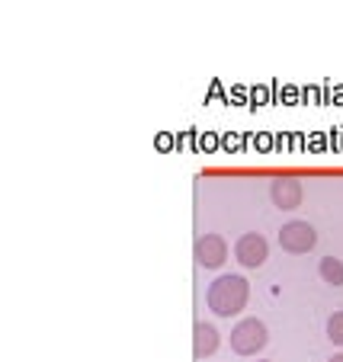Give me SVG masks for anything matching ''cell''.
Masks as SVG:
<instances>
[{
    "label": "cell",
    "instance_id": "obj_1",
    "mask_svg": "<svg viewBox=\"0 0 343 362\" xmlns=\"http://www.w3.org/2000/svg\"><path fill=\"white\" fill-rule=\"evenodd\" d=\"M250 298V286L244 276H219V279L209 286L206 292V305L212 315L219 317H231V315H240L244 305Z\"/></svg>",
    "mask_w": 343,
    "mask_h": 362
},
{
    "label": "cell",
    "instance_id": "obj_2",
    "mask_svg": "<svg viewBox=\"0 0 343 362\" xmlns=\"http://www.w3.org/2000/svg\"><path fill=\"white\" fill-rule=\"evenodd\" d=\"M269 343V330L263 321H257V317H248V321L234 324L231 330V349L238 356H257L263 346Z\"/></svg>",
    "mask_w": 343,
    "mask_h": 362
},
{
    "label": "cell",
    "instance_id": "obj_3",
    "mask_svg": "<svg viewBox=\"0 0 343 362\" xmlns=\"http://www.w3.org/2000/svg\"><path fill=\"white\" fill-rule=\"evenodd\" d=\"M234 257H238L240 267H248V269L263 267V263L269 260V244H267V238H263V234H257V231L240 234L238 244H234Z\"/></svg>",
    "mask_w": 343,
    "mask_h": 362
},
{
    "label": "cell",
    "instance_id": "obj_4",
    "mask_svg": "<svg viewBox=\"0 0 343 362\" xmlns=\"http://www.w3.org/2000/svg\"><path fill=\"white\" fill-rule=\"evenodd\" d=\"M279 244H282V250H289V253H308V250H315V244H318V231L308 221H286V225L279 228Z\"/></svg>",
    "mask_w": 343,
    "mask_h": 362
},
{
    "label": "cell",
    "instance_id": "obj_5",
    "mask_svg": "<svg viewBox=\"0 0 343 362\" xmlns=\"http://www.w3.org/2000/svg\"><path fill=\"white\" fill-rule=\"evenodd\" d=\"M302 180L298 177H289V173H279V177L269 183V199H273L276 209H282V212H289V209H298L302 205Z\"/></svg>",
    "mask_w": 343,
    "mask_h": 362
},
{
    "label": "cell",
    "instance_id": "obj_6",
    "mask_svg": "<svg viewBox=\"0 0 343 362\" xmlns=\"http://www.w3.org/2000/svg\"><path fill=\"white\" fill-rule=\"evenodd\" d=\"M228 260V244L221 234H202L196 240V263L206 269H219Z\"/></svg>",
    "mask_w": 343,
    "mask_h": 362
},
{
    "label": "cell",
    "instance_id": "obj_7",
    "mask_svg": "<svg viewBox=\"0 0 343 362\" xmlns=\"http://www.w3.org/2000/svg\"><path fill=\"white\" fill-rule=\"evenodd\" d=\"M219 330L212 327V324H206V321H199L196 327H192V356L196 359H209V356L219 349Z\"/></svg>",
    "mask_w": 343,
    "mask_h": 362
},
{
    "label": "cell",
    "instance_id": "obj_8",
    "mask_svg": "<svg viewBox=\"0 0 343 362\" xmlns=\"http://www.w3.org/2000/svg\"><path fill=\"white\" fill-rule=\"evenodd\" d=\"M318 276H321L327 286L340 288L343 286V260H337V257H324V260L318 263Z\"/></svg>",
    "mask_w": 343,
    "mask_h": 362
},
{
    "label": "cell",
    "instance_id": "obj_9",
    "mask_svg": "<svg viewBox=\"0 0 343 362\" xmlns=\"http://www.w3.org/2000/svg\"><path fill=\"white\" fill-rule=\"evenodd\" d=\"M327 340L343 346V311H334V315L327 317Z\"/></svg>",
    "mask_w": 343,
    "mask_h": 362
},
{
    "label": "cell",
    "instance_id": "obj_10",
    "mask_svg": "<svg viewBox=\"0 0 343 362\" xmlns=\"http://www.w3.org/2000/svg\"><path fill=\"white\" fill-rule=\"evenodd\" d=\"M327 362H343V353H340V356H330Z\"/></svg>",
    "mask_w": 343,
    "mask_h": 362
},
{
    "label": "cell",
    "instance_id": "obj_11",
    "mask_svg": "<svg viewBox=\"0 0 343 362\" xmlns=\"http://www.w3.org/2000/svg\"><path fill=\"white\" fill-rule=\"evenodd\" d=\"M263 362H267V359H263Z\"/></svg>",
    "mask_w": 343,
    "mask_h": 362
}]
</instances>
